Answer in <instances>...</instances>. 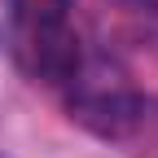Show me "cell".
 <instances>
[{
	"mask_svg": "<svg viewBox=\"0 0 158 158\" xmlns=\"http://www.w3.org/2000/svg\"><path fill=\"white\" fill-rule=\"evenodd\" d=\"M5 18L13 66L31 84L62 92L88 57L75 22V0H5Z\"/></svg>",
	"mask_w": 158,
	"mask_h": 158,
	"instance_id": "obj_1",
	"label": "cell"
},
{
	"mask_svg": "<svg viewBox=\"0 0 158 158\" xmlns=\"http://www.w3.org/2000/svg\"><path fill=\"white\" fill-rule=\"evenodd\" d=\"M62 106L70 123L92 132L97 141H127L145 123V92L132 84V75L114 57L88 53L75 79L62 88Z\"/></svg>",
	"mask_w": 158,
	"mask_h": 158,
	"instance_id": "obj_2",
	"label": "cell"
}]
</instances>
